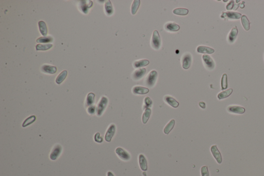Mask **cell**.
Segmentation results:
<instances>
[{
  "label": "cell",
  "mask_w": 264,
  "mask_h": 176,
  "mask_svg": "<svg viewBox=\"0 0 264 176\" xmlns=\"http://www.w3.org/2000/svg\"><path fill=\"white\" fill-rule=\"evenodd\" d=\"M108 102V100L106 97H102L99 101L97 107V115L98 116H101L105 111Z\"/></svg>",
  "instance_id": "cell-1"
},
{
  "label": "cell",
  "mask_w": 264,
  "mask_h": 176,
  "mask_svg": "<svg viewBox=\"0 0 264 176\" xmlns=\"http://www.w3.org/2000/svg\"><path fill=\"white\" fill-rule=\"evenodd\" d=\"M161 45V40L159 33L157 30H154L151 40V46L155 50H158Z\"/></svg>",
  "instance_id": "cell-2"
},
{
  "label": "cell",
  "mask_w": 264,
  "mask_h": 176,
  "mask_svg": "<svg viewBox=\"0 0 264 176\" xmlns=\"http://www.w3.org/2000/svg\"><path fill=\"white\" fill-rule=\"evenodd\" d=\"M157 73L155 70L151 71L146 77V84L148 87H152L155 85L157 80Z\"/></svg>",
  "instance_id": "cell-3"
},
{
  "label": "cell",
  "mask_w": 264,
  "mask_h": 176,
  "mask_svg": "<svg viewBox=\"0 0 264 176\" xmlns=\"http://www.w3.org/2000/svg\"><path fill=\"white\" fill-rule=\"evenodd\" d=\"M63 148L59 144H56L55 145L54 147L52 148V149L51 151L50 154V159L52 161H55L56 160L57 158L61 155V153L62 152Z\"/></svg>",
  "instance_id": "cell-4"
},
{
  "label": "cell",
  "mask_w": 264,
  "mask_h": 176,
  "mask_svg": "<svg viewBox=\"0 0 264 176\" xmlns=\"http://www.w3.org/2000/svg\"><path fill=\"white\" fill-rule=\"evenodd\" d=\"M115 152L117 154V156H118L121 160L127 161L130 160L131 159L130 154L123 148L118 147L116 149Z\"/></svg>",
  "instance_id": "cell-5"
},
{
  "label": "cell",
  "mask_w": 264,
  "mask_h": 176,
  "mask_svg": "<svg viewBox=\"0 0 264 176\" xmlns=\"http://www.w3.org/2000/svg\"><path fill=\"white\" fill-rule=\"evenodd\" d=\"M202 59L206 68L208 70H213L215 68V63L213 59L208 55L204 54Z\"/></svg>",
  "instance_id": "cell-6"
},
{
  "label": "cell",
  "mask_w": 264,
  "mask_h": 176,
  "mask_svg": "<svg viewBox=\"0 0 264 176\" xmlns=\"http://www.w3.org/2000/svg\"><path fill=\"white\" fill-rule=\"evenodd\" d=\"M116 130V127L114 124H111L108 129L106 131V132L105 135V140L106 142H111L113 138V136L115 135V132Z\"/></svg>",
  "instance_id": "cell-7"
},
{
  "label": "cell",
  "mask_w": 264,
  "mask_h": 176,
  "mask_svg": "<svg viewBox=\"0 0 264 176\" xmlns=\"http://www.w3.org/2000/svg\"><path fill=\"white\" fill-rule=\"evenodd\" d=\"M192 55L190 54L187 53L184 55L182 57V67L184 69H188L190 68L192 63Z\"/></svg>",
  "instance_id": "cell-8"
},
{
  "label": "cell",
  "mask_w": 264,
  "mask_h": 176,
  "mask_svg": "<svg viewBox=\"0 0 264 176\" xmlns=\"http://www.w3.org/2000/svg\"><path fill=\"white\" fill-rule=\"evenodd\" d=\"M210 151L212 152L213 156L215 159L216 161L218 164H221L222 161L221 154H220V151L218 149V148L216 145H213L210 148Z\"/></svg>",
  "instance_id": "cell-9"
},
{
  "label": "cell",
  "mask_w": 264,
  "mask_h": 176,
  "mask_svg": "<svg viewBox=\"0 0 264 176\" xmlns=\"http://www.w3.org/2000/svg\"><path fill=\"white\" fill-rule=\"evenodd\" d=\"M145 72H146V69L145 68L137 69L132 74V78L135 81L139 80L145 75Z\"/></svg>",
  "instance_id": "cell-10"
},
{
  "label": "cell",
  "mask_w": 264,
  "mask_h": 176,
  "mask_svg": "<svg viewBox=\"0 0 264 176\" xmlns=\"http://www.w3.org/2000/svg\"><path fill=\"white\" fill-rule=\"evenodd\" d=\"M228 111L231 113L242 114L245 112V109L239 106L232 105L228 107Z\"/></svg>",
  "instance_id": "cell-11"
},
{
  "label": "cell",
  "mask_w": 264,
  "mask_h": 176,
  "mask_svg": "<svg viewBox=\"0 0 264 176\" xmlns=\"http://www.w3.org/2000/svg\"><path fill=\"white\" fill-rule=\"evenodd\" d=\"M242 15L241 14L238 12H224L222 14L221 17L226 18L229 19H239L242 18Z\"/></svg>",
  "instance_id": "cell-12"
},
{
  "label": "cell",
  "mask_w": 264,
  "mask_h": 176,
  "mask_svg": "<svg viewBox=\"0 0 264 176\" xmlns=\"http://www.w3.org/2000/svg\"><path fill=\"white\" fill-rule=\"evenodd\" d=\"M132 92L135 95H145L149 92V89L146 87L136 86L133 87Z\"/></svg>",
  "instance_id": "cell-13"
},
{
  "label": "cell",
  "mask_w": 264,
  "mask_h": 176,
  "mask_svg": "<svg viewBox=\"0 0 264 176\" xmlns=\"http://www.w3.org/2000/svg\"><path fill=\"white\" fill-rule=\"evenodd\" d=\"M80 7L84 14H87L88 9L93 6V2L91 1H82Z\"/></svg>",
  "instance_id": "cell-14"
},
{
  "label": "cell",
  "mask_w": 264,
  "mask_h": 176,
  "mask_svg": "<svg viewBox=\"0 0 264 176\" xmlns=\"http://www.w3.org/2000/svg\"><path fill=\"white\" fill-rule=\"evenodd\" d=\"M164 100L166 103L174 108H177L179 105V103L174 98L169 96H165Z\"/></svg>",
  "instance_id": "cell-15"
},
{
  "label": "cell",
  "mask_w": 264,
  "mask_h": 176,
  "mask_svg": "<svg viewBox=\"0 0 264 176\" xmlns=\"http://www.w3.org/2000/svg\"><path fill=\"white\" fill-rule=\"evenodd\" d=\"M139 163L140 167L143 171H146L148 169L147 161L145 156L140 154L139 156Z\"/></svg>",
  "instance_id": "cell-16"
},
{
  "label": "cell",
  "mask_w": 264,
  "mask_h": 176,
  "mask_svg": "<svg viewBox=\"0 0 264 176\" xmlns=\"http://www.w3.org/2000/svg\"><path fill=\"white\" fill-rule=\"evenodd\" d=\"M197 51L198 53H203V54H213L215 52L214 49L210 48V47H206V46H199L197 49Z\"/></svg>",
  "instance_id": "cell-17"
},
{
  "label": "cell",
  "mask_w": 264,
  "mask_h": 176,
  "mask_svg": "<svg viewBox=\"0 0 264 176\" xmlns=\"http://www.w3.org/2000/svg\"><path fill=\"white\" fill-rule=\"evenodd\" d=\"M41 70L44 73L54 74L57 71L56 67L51 65H44L41 68Z\"/></svg>",
  "instance_id": "cell-18"
},
{
  "label": "cell",
  "mask_w": 264,
  "mask_h": 176,
  "mask_svg": "<svg viewBox=\"0 0 264 176\" xmlns=\"http://www.w3.org/2000/svg\"><path fill=\"white\" fill-rule=\"evenodd\" d=\"M165 28L170 32H176L180 29V26L175 23L170 22L166 24Z\"/></svg>",
  "instance_id": "cell-19"
},
{
  "label": "cell",
  "mask_w": 264,
  "mask_h": 176,
  "mask_svg": "<svg viewBox=\"0 0 264 176\" xmlns=\"http://www.w3.org/2000/svg\"><path fill=\"white\" fill-rule=\"evenodd\" d=\"M238 34V30L237 27L232 28V30L230 32V34L228 37V41L229 43H233L235 40L237 35Z\"/></svg>",
  "instance_id": "cell-20"
},
{
  "label": "cell",
  "mask_w": 264,
  "mask_h": 176,
  "mask_svg": "<svg viewBox=\"0 0 264 176\" xmlns=\"http://www.w3.org/2000/svg\"><path fill=\"white\" fill-rule=\"evenodd\" d=\"M150 62L148 59H141L139 61H135L133 64V66L135 68H138L145 67L149 64Z\"/></svg>",
  "instance_id": "cell-21"
},
{
  "label": "cell",
  "mask_w": 264,
  "mask_h": 176,
  "mask_svg": "<svg viewBox=\"0 0 264 176\" xmlns=\"http://www.w3.org/2000/svg\"><path fill=\"white\" fill-rule=\"evenodd\" d=\"M176 122L174 120H172L170 121L167 125L165 126V127L163 129V132L165 134H169L170 132L172 130L174 129V125H175Z\"/></svg>",
  "instance_id": "cell-22"
},
{
  "label": "cell",
  "mask_w": 264,
  "mask_h": 176,
  "mask_svg": "<svg viewBox=\"0 0 264 176\" xmlns=\"http://www.w3.org/2000/svg\"><path fill=\"white\" fill-rule=\"evenodd\" d=\"M39 28L41 33L44 37L46 36L48 34V29L46 27V24L44 21H41L38 22Z\"/></svg>",
  "instance_id": "cell-23"
},
{
  "label": "cell",
  "mask_w": 264,
  "mask_h": 176,
  "mask_svg": "<svg viewBox=\"0 0 264 176\" xmlns=\"http://www.w3.org/2000/svg\"><path fill=\"white\" fill-rule=\"evenodd\" d=\"M95 95L93 93H90L88 94L86 100V103L85 105L86 106H90L93 105L94 102H95Z\"/></svg>",
  "instance_id": "cell-24"
},
{
  "label": "cell",
  "mask_w": 264,
  "mask_h": 176,
  "mask_svg": "<svg viewBox=\"0 0 264 176\" xmlns=\"http://www.w3.org/2000/svg\"><path fill=\"white\" fill-rule=\"evenodd\" d=\"M233 93V89L230 88V89H227L224 91H222L221 93L218 94L217 96L218 99L221 100L226 98L228 97L229 96H230Z\"/></svg>",
  "instance_id": "cell-25"
},
{
  "label": "cell",
  "mask_w": 264,
  "mask_h": 176,
  "mask_svg": "<svg viewBox=\"0 0 264 176\" xmlns=\"http://www.w3.org/2000/svg\"><path fill=\"white\" fill-rule=\"evenodd\" d=\"M151 114V109H150V108H148V109H145V111L144 112L143 115H142V122L143 124L147 123Z\"/></svg>",
  "instance_id": "cell-26"
},
{
  "label": "cell",
  "mask_w": 264,
  "mask_h": 176,
  "mask_svg": "<svg viewBox=\"0 0 264 176\" xmlns=\"http://www.w3.org/2000/svg\"><path fill=\"white\" fill-rule=\"evenodd\" d=\"M36 120V117L35 115L30 116V117L27 118L26 120H24V122L22 124V127H25L30 126L34 123Z\"/></svg>",
  "instance_id": "cell-27"
},
{
  "label": "cell",
  "mask_w": 264,
  "mask_h": 176,
  "mask_svg": "<svg viewBox=\"0 0 264 176\" xmlns=\"http://www.w3.org/2000/svg\"><path fill=\"white\" fill-rule=\"evenodd\" d=\"M189 10L186 8H178L174 9L173 10L174 14L179 16H186L188 14Z\"/></svg>",
  "instance_id": "cell-28"
},
{
  "label": "cell",
  "mask_w": 264,
  "mask_h": 176,
  "mask_svg": "<svg viewBox=\"0 0 264 176\" xmlns=\"http://www.w3.org/2000/svg\"><path fill=\"white\" fill-rule=\"evenodd\" d=\"M241 21L244 29L246 30H249L250 29V22L248 18L245 15H242L241 18Z\"/></svg>",
  "instance_id": "cell-29"
},
{
  "label": "cell",
  "mask_w": 264,
  "mask_h": 176,
  "mask_svg": "<svg viewBox=\"0 0 264 176\" xmlns=\"http://www.w3.org/2000/svg\"><path fill=\"white\" fill-rule=\"evenodd\" d=\"M67 75V71L64 70L62 71L57 77L56 79V83L57 84H61V83H62L63 81L65 80V79L66 78Z\"/></svg>",
  "instance_id": "cell-30"
},
{
  "label": "cell",
  "mask_w": 264,
  "mask_h": 176,
  "mask_svg": "<svg viewBox=\"0 0 264 176\" xmlns=\"http://www.w3.org/2000/svg\"><path fill=\"white\" fill-rule=\"evenodd\" d=\"M140 4V0H134L133 1V4L131 6V13L133 15L136 14L137 10L139 8Z\"/></svg>",
  "instance_id": "cell-31"
},
{
  "label": "cell",
  "mask_w": 264,
  "mask_h": 176,
  "mask_svg": "<svg viewBox=\"0 0 264 176\" xmlns=\"http://www.w3.org/2000/svg\"><path fill=\"white\" fill-rule=\"evenodd\" d=\"M105 12L108 16H111L114 12L113 6L110 1H107L105 4Z\"/></svg>",
  "instance_id": "cell-32"
},
{
  "label": "cell",
  "mask_w": 264,
  "mask_h": 176,
  "mask_svg": "<svg viewBox=\"0 0 264 176\" xmlns=\"http://www.w3.org/2000/svg\"><path fill=\"white\" fill-rule=\"evenodd\" d=\"M53 47L52 44H38L36 45V50L46 51L51 49Z\"/></svg>",
  "instance_id": "cell-33"
},
{
  "label": "cell",
  "mask_w": 264,
  "mask_h": 176,
  "mask_svg": "<svg viewBox=\"0 0 264 176\" xmlns=\"http://www.w3.org/2000/svg\"><path fill=\"white\" fill-rule=\"evenodd\" d=\"M53 38L51 36L41 37L37 39L36 42L38 43H48L52 42Z\"/></svg>",
  "instance_id": "cell-34"
},
{
  "label": "cell",
  "mask_w": 264,
  "mask_h": 176,
  "mask_svg": "<svg viewBox=\"0 0 264 176\" xmlns=\"http://www.w3.org/2000/svg\"><path fill=\"white\" fill-rule=\"evenodd\" d=\"M221 89L222 90L226 89L228 88V77L226 73L222 75L221 81Z\"/></svg>",
  "instance_id": "cell-35"
},
{
  "label": "cell",
  "mask_w": 264,
  "mask_h": 176,
  "mask_svg": "<svg viewBox=\"0 0 264 176\" xmlns=\"http://www.w3.org/2000/svg\"><path fill=\"white\" fill-rule=\"evenodd\" d=\"M152 104V101L151 99L149 97H147L145 98V99L144 100V106H143V109H146L148 108H149L151 107Z\"/></svg>",
  "instance_id": "cell-36"
},
{
  "label": "cell",
  "mask_w": 264,
  "mask_h": 176,
  "mask_svg": "<svg viewBox=\"0 0 264 176\" xmlns=\"http://www.w3.org/2000/svg\"><path fill=\"white\" fill-rule=\"evenodd\" d=\"M94 140L95 142L98 143H101L103 141V138L101 136V134L99 132H97L94 136Z\"/></svg>",
  "instance_id": "cell-37"
},
{
  "label": "cell",
  "mask_w": 264,
  "mask_h": 176,
  "mask_svg": "<svg viewBox=\"0 0 264 176\" xmlns=\"http://www.w3.org/2000/svg\"><path fill=\"white\" fill-rule=\"evenodd\" d=\"M201 172L202 176H209V172H208L207 166H204L202 167L201 169Z\"/></svg>",
  "instance_id": "cell-38"
},
{
  "label": "cell",
  "mask_w": 264,
  "mask_h": 176,
  "mask_svg": "<svg viewBox=\"0 0 264 176\" xmlns=\"http://www.w3.org/2000/svg\"><path fill=\"white\" fill-rule=\"evenodd\" d=\"M96 111H97V107L94 105H91L90 106H89L87 109V112H88L89 114H90V115L95 114Z\"/></svg>",
  "instance_id": "cell-39"
},
{
  "label": "cell",
  "mask_w": 264,
  "mask_h": 176,
  "mask_svg": "<svg viewBox=\"0 0 264 176\" xmlns=\"http://www.w3.org/2000/svg\"><path fill=\"white\" fill-rule=\"evenodd\" d=\"M234 1H231V2L226 5V8L227 10H231V9H232L233 8V7H234Z\"/></svg>",
  "instance_id": "cell-40"
},
{
  "label": "cell",
  "mask_w": 264,
  "mask_h": 176,
  "mask_svg": "<svg viewBox=\"0 0 264 176\" xmlns=\"http://www.w3.org/2000/svg\"><path fill=\"white\" fill-rule=\"evenodd\" d=\"M199 105L201 107L202 109H205V103H204V102H200L199 103Z\"/></svg>",
  "instance_id": "cell-41"
},
{
  "label": "cell",
  "mask_w": 264,
  "mask_h": 176,
  "mask_svg": "<svg viewBox=\"0 0 264 176\" xmlns=\"http://www.w3.org/2000/svg\"><path fill=\"white\" fill-rule=\"evenodd\" d=\"M107 176H115L113 173L111 172H108L107 173Z\"/></svg>",
  "instance_id": "cell-42"
},
{
  "label": "cell",
  "mask_w": 264,
  "mask_h": 176,
  "mask_svg": "<svg viewBox=\"0 0 264 176\" xmlns=\"http://www.w3.org/2000/svg\"><path fill=\"white\" fill-rule=\"evenodd\" d=\"M239 6V4H238L237 5H235V6H234V7L233 8V9L234 10H236L237 8H238V7Z\"/></svg>",
  "instance_id": "cell-43"
}]
</instances>
